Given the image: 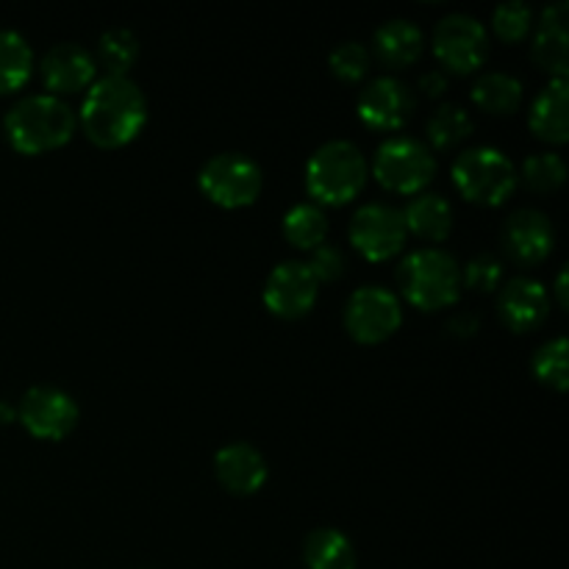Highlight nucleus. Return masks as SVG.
<instances>
[{"mask_svg":"<svg viewBox=\"0 0 569 569\" xmlns=\"http://www.w3.org/2000/svg\"><path fill=\"white\" fill-rule=\"evenodd\" d=\"M472 133V117L465 106L459 103H445L428 120V139L433 148L450 150L456 144L465 142Z\"/></svg>","mask_w":569,"mask_h":569,"instance_id":"a878e982","label":"nucleus"},{"mask_svg":"<svg viewBox=\"0 0 569 569\" xmlns=\"http://www.w3.org/2000/svg\"><path fill=\"white\" fill-rule=\"evenodd\" d=\"M569 348L565 337H556L545 342L542 348L533 353V372L542 383H550L556 389H567V370H569Z\"/></svg>","mask_w":569,"mask_h":569,"instance_id":"c85d7f7f","label":"nucleus"},{"mask_svg":"<svg viewBox=\"0 0 569 569\" xmlns=\"http://www.w3.org/2000/svg\"><path fill=\"white\" fill-rule=\"evenodd\" d=\"M328 220L317 203H298L283 217V237L300 250H315L326 242Z\"/></svg>","mask_w":569,"mask_h":569,"instance_id":"393cba45","label":"nucleus"},{"mask_svg":"<svg viewBox=\"0 0 569 569\" xmlns=\"http://www.w3.org/2000/svg\"><path fill=\"white\" fill-rule=\"evenodd\" d=\"M403 222L406 231H415L420 239L442 242V239H448L450 228H453V209H450L442 194H417L403 209Z\"/></svg>","mask_w":569,"mask_h":569,"instance_id":"412c9836","label":"nucleus"},{"mask_svg":"<svg viewBox=\"0 0 569 569\" xmlns=\"http://www.w3.org/2000/svg\"><path fill=\"white\" fill-rule=\"evenodd\" d=\"M472 100L489 114H509L520 106L522 83L511 72H483L472 87Z\"/></svg>","mask_w":569,"mask_h":569,"instance_id":"5701e85b","label":"nucleus"},{"mask_svg":"<svg viewBox=\"0 0 569 569\" xmlns=\"http://www.w3.org/2000/svg\"><path fill=\"white\" fill-rule=\"evenodd\" d=\"M372 172L378 183L392 192L411 194L426 189L437 176V159L431 148L415 137H392L376 150Z\"/></svg>","mask_w":569,"mask_h":569,"instance_id":"423d86ee","label":"nucleus"},{"mask_svg":"<svg viewBox=\"0 0 569 569\" xmlns=\"http://www.w3.org/2000/svg\"><path fill=\"white\" fill-rule=\"evenodd\" d=\"M533 59L553 78H567L569 67V33H567V3L548 6L542 14L537 37H533Z\"/></svg>","mask_w":569,"mask_h":569,"instance_id":"a211bd4d","label":"nucleus"},{"mask_svg":"<svg viewBox=\"0 0 569 569\" xmlns=\"http://www.w3.org/2000/svg\"><path fill=\"white\" fill-rule=\"evenodd\" d=\"M453 328L461 333H476L478 322H476V317H461V320H453Z\"/></svg>","mask_w":569,"mask_h":569,"instance_id":"f704fd0d","label":"nucleus"},{"mask_svg":"<svg viewBox=\"0 0 569 569\" xmlns=\"http://www.w3.org/2000/svg\"><path fill=\"white\" fill-rule=\"evenodd\" d=\"M20 422L37 439H64L78 422V403L59 387H31L20 400Z\"/></svg>","mask_w":569,"mask_h":569,"instance_id":"f8f14e48","label":"nucleus"},{"mask_svg":"<svg viewBox=\"0 0 569 569\" xmlns=\"http://www.w3.org/2000/svg\"><path fill=\"white\" fill-rule=\"evenodd\" d=\"M317 292H320V281L306 261H281L267 276L264 303L276 317L298 320L309 315L311 306L317 303Z\"/></svg>","mask_w":569,"mask_h":569,"instance_id":"9b49d317","label":"nucleus"},{"mask_svg":"<svg viewBox=\"0 0 569 569\" xmlns=\"http://www.w3.org/2000/svg\"><path fill=\"white\" fill-rule=\"evenodd\" d=\"M217 481L233 495H253L267 481V461L253 445L231 442L214 456Z\"/></svg>","mask_w":569,"mask_h":569,"instance_id":"f3484780","label":"nucleus"},{"mask_svg":"<svg viewBox=\"0 0 569 569\" xmlns=\"http://www.w3.org/2000/svg\"><path fill=\"white\" fill-rule=\"evenodd\" d=\"M420 89H426V94H442L448 89V78H445V72L431 70L420 78Z\"/></svg>","mask_w":569,"mask_h":569,"instance_id":"72a5a7b5","label":"nucleus"},{"mask_svg":"<svg viewBox=\"0 0 569 569\" xmlns=\"http://www.w3.org/2000/svg\"><path fill=\"white\" fill-rule=\"evenodd\" d=\"M415 111V92L406 81L381 76L367 83L359 94V117L376 131H398Z\"/></svg>","mask_w":569,"mask_h":569,"instance_id":"ddd939ff","label":"nucleus"},{"mask_svg":"<svg viewBox=\"0 0 569 569\" xmlns=\"http://www.w3.org/2000/svg\"><path fill=\"white\" fill-rule=\"evenodd\" d=\"M367 159L348 139H331L311 153L306 164V189L326 206H342L361 192Z\"/></svg>","mask_w":569,"mask_h":569,"instance_id":"7ed1b4c3","label":"nucleus"},{"mask_svg":"<svg viewBox=\"0 0 569 569\" xmlns=\"http://www.w3.org/2000/svg\"><path fill=\"white\" fill-rule=\"evenodd\" d=\"M6 133L20 153H48L70 142L76 133V111L59 94H28L6 114Z\"/></svg>","mask_w":569,"mask_h":569,"instance_id":"f03ea898","label":"nucleus"},{"mask_svg":"<svg viewBox=\"0 0 569 569\" xmlns=\"http://www.w3.org/2000/svg\"><path fill=\"white\" fill-rule=\"evenodd\" d=\"M200 189L222 209L250 206L261 192V170L244 153H217L200 167Z\"/></svg>","mask_w":569,"mask_h":569,"instance_id":"0eeeda50","label":"nucleus"},{"mask_svg":"<svg viewBox=\"0 0 569 569\" xmlns=\"http://www.w3.org/2000/svg\"><path fill=\"white\" fill-rule=\"evenodd\" d=\"M400 322H403L400 300L387 287H359L345 306V326L356 342H383L398 331Z\"/></svg>","mask_w":569,"mask_h":569,"instance_id":"6e6552de","label":"nucleus"},{"mask_svg":"<svg viewBox=\"0 0 569 569\" xmlns=\"http://www.w3.org/2000/svg\"><path fill=\"white\" fill-rule=\"evenodd\" d=\"M372 48L387 67H409L422 53V31L403 17L387 20L383 26H378Z\"/></svg>","mask_w":569,"mask_h":569,"instance_id":"aec40b11","label":"nucleus"},{"mask_svg":"<svg viewBox=\"0 0 569 569\" xmlns=\"http://www.w3.org/2000/svg\"><path fill=\"white\" fill-rule=\"evenodd\" d=\"M500 281H503V264L492 253L472 256L465 270H461V283H467L470 289H478V292L500 289Z\"/></svg>","mask_w":569,"mask_h":569,"instance_id":"2f4dec72","label":"nucleus"},{"mask_svg":"<svg viewBox=\"0 0 569 569\" xmlns=\"http://www.w3.org/2000/svg\"><path fill=\"white\" fill-rule=\"evenodd\" d=\"M303 561L309 569H356V548L339 528H317L306 537Z\"/></svg>","mask_w":569,"mask_h":569,"instance_id":"4be33fe9","label":"nucleus"},{"mask_svg":"<svg viewBox=\"0 0 569 569\" xmlns=\"http://www.w3.org/2000/svg\"><path fill=\"white\" fill-rule=\"evenodd\" d=\"M33 53L26 37L11 28H0V92H14L31 78Z\"/></svg>","mask_w":569,"mask_h":569,"instance_id":"b1692460","label":"nucleus"},{"mask_svg":"<svg viewBox=\"0 0 569 569\" xmlns=\"http://www.w3.org/2000/svg\"><path fill=\"white\" fill-rule=\"evenodd\" d=\"M498 311L500 320H503L511 331H531V328L542 326V322L548 320L550 295L537 278H511V281L503 283V289H500Z\"/></svg>","mask_w":569,"mask_h":569,"instance_id":"2eb2a0df","label":"nucleus"},{"mask_svg":"<svg viewBox=\"0 0 569 569\" xmlns=\"http://www.w3.org/2000/svg\"><path fill=\"white\" fill-rule=\"evenodd\" d=\"M517 167L503 150L492 144L470 148L453 161V183L467 200L498 206L517 189Z\"/></svg>","mask_w":569,"mask_h":569,"instance_id":"39448f33","label":"nucleus"},{"mask_svg":"<svg viewBox=\"0 0 569 569\" xmlns=\"http://www.w3.org/2000/svg\"><path fill=\"white\" fill-rule=\"evenodd\" d=\"M148 100L128 76L94 78L81 103V126L100 148H122L142 131Z\"/></svg>","mask_w":569,"mask_h":569,"instance_id":"f257e3e1","label":"nucleus"},{"mask_svg":"<svg viewBox=\"0 0 569 569\" xmlns=\"http://www.w3.org/2000/svg\"><path fill=\"white\" fill-rule=\"evenodd\" d=\"M556 292H559V303L567 306V270L559 272V281H556Z\"/></svg>","mask_w":569,"mask_h":569,"instance_id":"c9c22d12","label":"nucleus"},{"mask_svg":"<svg viewBox=\"0 0 569 569\" xmlns=\"http://www.w3.org/2000/svg\"><path fill=\"white\" fill-rule=\"evenodd\" d=\"M139 56V39L131 28H109L98 42L100 64L109 76H128L131 64Z\"/></svg>","mask_w":569,"mask_h":569,"instance_id":"bb28decb","label":"nucleus"},{"mask_svg":"<svg viewBox=\"0 0 569 569\" xmlns=\"http://www.w3.org/2000/svg\"><path fill=\"white\" fill-rule=\"evenodd\" d=\"M94 70H98L94 56L76 42H59L42 56V78L56 94L89 89L94 81Z\"/></svg>","mask_w":569,"mask_h":569,"instance_id":"dca6fc26","label":"nucleus"},{"mask_svg":"<svg viewBox=\"0 0 569 569\" xmlns=\"http://www.w3.org/2000/svg\"><path fill=\"white\" fill-rule=\"evenodd\" d=\"M533 26V11L531 6H526L522 0H509V3H500L492 14V28L500 39L506 42H520L528 37Z\"/></svg>","mask_w":569,"mask_h":569,"instance_id":"c756f323","label":"nucleus"},{"mask_svg":"<svg viewBox=\"0 0 569 569\" xmlns=\"http://www.w3.org/2000/svg\"><path fill=\"white\" fill-rule=\"evenodd\" d=\"M398 287L411 306L422 311L445 309L461 292V270L450 253L439 248H420L398 267Z\"/></svg>","mask_w":569,"mask_h":569,"instance_id":"20e7f679","label":"nucleus"},{"mask_svg":"<svg viewBox=\"0 0 569 569\" xmlns=\"http://www.w3.org/2000/svg\"><path fill=\"white\" fill-rule=\"evenodd\" d=\"M569 83L567 78H553L531 103V131L545 142L561 144L569 139Z\"/></svg>","mask_w":569,"mask_h":569,"instance_id":"6ab92c4d","label":"nucleus"},{"mask_svg":"<svg viewBox=\"0 0 569 569\" xmlns=\"http://www.w3.org/2000/svg\"><path fill=\"white\" fill-rule=\"evenodd\" d=\"M517 178H522V183L528 189H533V192H553V189H559L565 183L567 164L553 150L550 153H533L528 156Z\"/></svg>","mask_w":569,"mask_h":569,"instance_id":"cd10ccee","label":"nucleus"},{"mask_svg":"<svg viewBox=\"0 0 569 569\" xmlns=\"http://www.w3.org/2000/svg\"><path fill=\"white\" fill-rule=\"evenodd\" d=\"M403 211L387 203H367L350 220V244L370 261H387L406 244Z\"/></svg>","mask_w":569,"mask_h":569,"instance_id":"9d476101","label":"nucleus"},{"mask_svg":"<svg viewBox=\"0 0 569 569\" xmlns=\"http://www.w3.org/2000/svg\"><path fill=\"white\" fill-rule=\"evenodd\" d=\"M309 267H311V272L317 276V281H337L345 270L342 250L333 248V244L322 242L320 248H315V256H311Z\"/></svg>","mask_w":569,"mask_h":569,"instance_id":"473e14b6","label":"nucleus"},{"mask_svg":"<svg viewBox=\"0 0 569 569\" xmlns=\"http://www.w3.org/2000/svg\"><path fill=\"white\" fill-rule=\"evenodd\" d=\"M433 53L448 70L472 72L487 61L489 33L472 14H448L433 31Z\"/></svg>","mask_w":569,"mask_h":569,"instance_id":"1a4fd4ad","label":"nucleus"},{"mask_svg":"<svg viewBox=\"0 0 569 569\" xmlns=\"http://www.w3.org/2000/svg\"><path fill=\"white\" fill-rule=\"evenodd\" d=\"M328 64H331V72L339 81L353 83L370 70V53L361 42H339L328 56Z\"/></svg>","mask_w":569,"mask_h":569,"instance_id":"7c9ffc66","label":"nucleus"},{"mask_svg":"<svg viewBox=\"0 0 569 569\" xmlns=\"http://www.w3.org/2000/svg\"><path fill=\"white\" fill-rule=\"evenodd\" d=\"M503 248L520 264H539L548 259L556 244V228L545 211L539 209H517L503 222Z\"/></svg>","mask_w":569,"mask_h":569,"instance_id":"4468645a","label":"nucleus"},{"mask_svg":"<svg viewBox=\"0 0 569 569\" xmlns=\"http://www.w3.org/2000/svg\"><path fill=\"white\" fill-rule=\"evenodd\" d=\"M11 417H14V411H11L6 403H0V422H9Z\"/></svg>","mask_w":569,"mask_h":569,"instance_id":"e433bc0d","label":"nucleus"}]
</instances>
